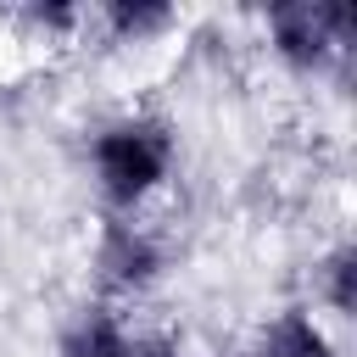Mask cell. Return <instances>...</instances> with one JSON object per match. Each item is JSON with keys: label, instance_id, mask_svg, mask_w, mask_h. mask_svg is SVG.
<instances>
[{"label": "cell", "instance_id": "obj_5", "mask_svg": "<svg viewBox=\"0 0 357 357\" xmlns=\"http://www.w3.org/2000/svg\"><path fill=\"white\" fill-rule=\"evenodd\" d=\"M61 351H67V357H139V351L128 346V335H123L112 318H100V312H95V318H78Z\"/></svg>", "mask_w": 357, "mask_h": 357}, {"label": "cell", "instance_id": "obj_2", "mask_svg": "<svg viewBox=\"0 0 357 357\" xmlns=\"http://www.w3.org/2000/svg\"><path fill=\"white\" fill-rule=\"evenodd\" d=\"M268 28H273V45H279L284 61H296V67H324L335 50L351 45L357 11H351V6H329V0H290V6H273Z\"/></svg>", "mask_w": 357, "mask_h": 357}, {"label": "cell", "instance_id": "obj_4", "mask_svg": "<svg viewBox=\"0 0 357 357\" xmlns=\"http://www.w3.org/2000/svg\"><path fill=\"white\" fill-rule=\"evenodd\" d=\"M262 357H335V351L307 312H279L262 335Z\"/></svg>", "mask_w": 357, "mask_h": 357}, {"label": "cell", "instance_id": "obj_6", "mask_svg": "<svg viewBox=\"0 0 357 357\" xmlns=\"http://www.w3.org/2000/svg\"><path fill=\"white\" fill-rule=\"evenodd\" d=\"M351 279H357V251L340 245V251L324 262V290H329V307H335V312H351V301H357Z\"/></svg>", "mask_w": 357, "mask_h": 357}, {"label": "cell", "instance_id": "obj_3", "mask_svg": "<svg viewBox=\"0 0 357 357\" xmlns=\"http://www.w3.org/2000/svg\"><path fill=\"white\" fill-rule=\"evenodd\" d=\"M156 245L139 234V229H128V223H112L106 229V240H100V273L112 279V284H145L151 273H156Z\"/></svg>", "mask_w": 357, "mask_h": 357}, {"label": "cell", "instance_id": "obj_1", "mask_svg": "<svg viewBox=\"0 0 357 357\" xmlns=\"http://www.w3.org/2000/svg\"><path fill=\"white\" fill-rule=\"evenodd\" d=\"M173 167V139L162 123H117L95 139V173H100V190L106 201L117 206H134L145 201Z\"/></svg>", "mask_w": 357, "mask_h": 357}, {"label": "cell", "instance_id": "obj_7", "mask_svg": "<svg viewBox=\"0 0 357 357\" xmlns=\"http://www.w3.org/2000/svg\"><path fill=\"white\" fill-rule=\"evenodd\" d=\"M106 22L123 33V39H139V33H151V28H167L173 22V11L167 6H106Z\"/></svg>", "mask_w": 357, "mask_h": 357}]
</instances>
